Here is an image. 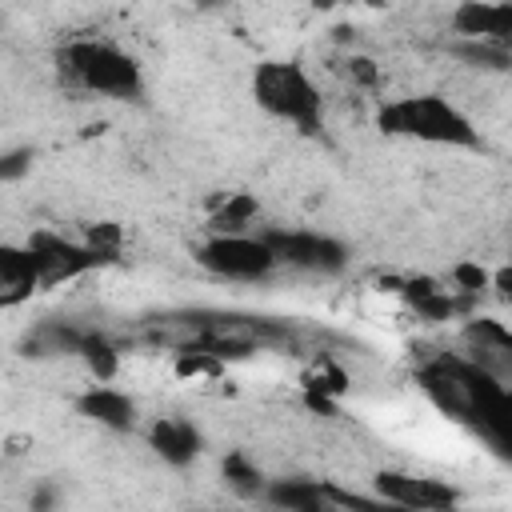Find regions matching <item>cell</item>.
I'll use <instances>...</instances> for the list:
<instances>
[{"mask_svg": "<svg viewBox=\"0 0 512 512\" xmlns=\"http://www.w3.org/2000/svg\"><path fill=\"white\" fill-rule=\"evenodd\" d=\"M376 124L388 136H404V140L432 144V148H480L476 120L456 100H448L440 92L392 96V100L380 104Z\"/></svg>", "mask_w": 512, "mask_h": 512, "instance_id": "obj_1", "label": "cell"}, {"mask_svg": "<svg viewBox=\"0 0 512 512\" xmlns=\"http://www.w3.org/2000/svg\"><path fill=\"white\" fill-rule=\"evenodd\" d=\"M56 60H60L64 84L76 92L104 96V100H136L144 92L140 64L112 40H92V36L68 40Z\"/></svg>", "mask_w": 512, "mask_h": 512, "instance_id": "obj_2", "label": "cell"}, {"mask_svg": "<svg viewBox=\"0 0 512 512\" xmlns=\"http://www.w3.org/2000/svg\"><path fill=\"white\" fill-rule=\"evenodd\" d=\"M252 96L268 116L292 124L304 136H316L324 128V92L316 88V80L296 60H264V64H256Z\"/></svg>", "mask_w": 512, "mask_h": 512, "instance_id": "obj_3", "label": "cell"}, {"mask_svg": "<svg viewBox=\"0 0 512 512\" xmlns=\"http://www.w3.org/2000/svg\"><path fill=\"white\" fill-rule=\"evenodd\" d=\"M196 264L216 280H236V284L268 280L280 268L260 232H212L196 248Z\"/></svg>", "mask_w": 512, "mask_h": 512, "instance_id": "obj_4", "label": "cell"}, {"mask_svg": "<svg viewBox=\"0 0 512 512\" xmlns=\"http://www.w3.org/2000/svg\"><path fill=\"white\" fill-rule=\"evenodd\" d=\"M276 256L280 268H300V272H340L348 264V248L312 228H268L260 232Z\"/></svg>", "mask_w": 512, "mask_h": 512, "instance_id": "obj_5", "label": "cell"}, {"mask_svg": "<svg viewBox=\"0 0 512 512\" xmlns=\"http://www.w3.org/2000/svg\"><path fill=\"white\" fill-rule=\"evenodd\" d=\"M372 488L392 508L440 512V508H456L460 504V492L448 480H432V476H416V472H396V468H380L372 476Z\"/></svg>", "mask_w": 512, "mask_h": 512, "instance_id": "obj_6", "label": "cell"}, {"mask_svg": "<svg viewBox=\"0 0 512 512\" xmlns=\"http://www.w3.org/2000/svg\"><path fill=\"white\" fill-rule=\"evenodd\" d=\"M28 248H32L36 268H40V288L76 280V276L92 272L96 264H104L84 240H64V236H52V232H36L28 240Z\"/></svg>", "mask_w": 512, "mask_h": 512, "instance_id": "obj_7", "label": "cell"}, {"mask_svg": "<svg viewBox=\"0 0 512 512\" xmlns=\"http://www.w3.org/2000/svg\"><path fill=\"white\" fill-rule=\"evenodd\" d=\"M464 360H472L476 368H484V372H492V376H508V368H512V332L500 324V320H492V316H476V320H468L464 324Z\"/></svg>", "mask_w": 512, "mask_h": 512, "instance_id": "obj_8", "label": "cell"}, {"mask_svg": "<svg viewBox=\"0 0 512 512\" xmlns=\"http://www.w3.org/2000/svg\"><path fill=\"white\" fill-rule=\"evenodd\" d=\"M452 32L460 40H512V4L508 0H460L452 12Z\"/></svg>", "mask_w": 512, "mask_h": 512, "instance_id": "obj_9", "label": "cell"}, {"mask_svg": "<svg viewBox=\"0 0 512 512\" xmlns=\"http://www.w3.org/2000/svg\"><path fill=\"white\" fill-rule=\"evenodd\" d=\"M40 292V268L28 244H0V308L24 304Z\"/></svg>", "mask_w": 512, "mask_h": 512, "instance_id": "obj_10", "label": "cell"}, {"mask_svg": "<svg viewBox=\"0 0 512 512\" xmlns=\"http://www.w3.org/2000/svg\"><path fill=\"white\" fill-rule=\"evenodd\" d=\"M76 408H80V416H88L112 432H128L136 424V400L112 384H92L88 392L76 396Z\"/></svg>", "mask_w": 512, "mask_h": 512, "instance_id": "obj_11", "label": "cell"}, {"mask_svg": "<svg viewBox=\"0 0 512 512\" xmlns=\"http://www.w3.org/2000/svg\"><path fill=\"white\" fill-rule=\"evenodd\" d=\"M148 444L160 452V460L184 468V464H192L196 452H200V432H196L188 420H180V416H160V420H152V428H148Z\"/></svg>", "mask_w": 512, "mask_h": 512, "instance_id": "obj_12", "label": "cell"}, {"mask_svg": "<svg viewBox=\"0 0 512 512\" xmlns=\"http://www.w3.org/2000/svg\"><path fill=\"white\" fill-rule=\"evenodd\" d=\"M260 496L268 504L292 508V512H320V508H328V488L320 480H268Z\"/></svg>", "mask_w": 512, "mask_h": 512, "instance_id": "obj_13", "label": "cell"}, {"mask_svg": "<svg viewBox=\"0 0 512 512\" xmlns=\"http://www.w3.org/2000/svg\"><path fill=\"white\" fill-rule=\"evenodd\" d=\"M260 216V200L252 192H224V200L212 208L208 228L212 232H248Z\"/></svg>", "mask_w": 512, "mask_h": 512, "instance_id": "obj_14", "label": "cell"}, {"mask_svg": "<svg viewBox=\"0 0 512 512\" xmlns=\"http://www.w3.org/2000/svg\"><path fill=\"white\" fill-rule=\"evenodd\" d=\"M76 356H84V364L96 372V380H112L120 372V352L108 340H100V336H84Z\"/></svg>", "mask_w": 512, "mask_h": 512, "instance_id": "obj_15", "label": "cell"}, {"mask_svg": "<svg viewBox=\"0 0 512 512\" xmlns=\"http://www.w3.org/2000/svg\"><path fill=\"white\" fill-rule=\"evenodd\" d=\"M224 484L228 488H236L240 496H260L264 492V476H260V468L248 460V456H240V452H232L228 460H224Z\"/></svg>", "mask_w": 512, "mask_h": 512, "instance_id": "obj_16", "label": "cell"}, {"mask_svg": "<svg viewBox=\"0 0 512 512\" xmlns=\"http://www.w3.org/2000/svg\"><path fill=\"white\" fill-rule=\"evenodd\" d=\"M448 280L456 284V292L480 296V292L488 288V268H484V264H456V268L448 272Z\"/></svg>", "mask_w": 512, "mask_h": 512, "instance_id": "obj_17", "label": "cell"}, {"mask_svg": "<svg viewBox=\"0 0 512 512\" xmlns=\"http://www.w3.org/2000/svg\"><path fill=\"white\" fill-rule=\"evenodd\" d=\"M344 76L356 84V88H376L380 84V64L376 60H368V56H348L344 60Z\"/></svg>", "mask_w": 512, "mask_h": 512, "instance_id": "obj_18", "label": "cell"}, {"mask_svg": "<svg viewBox=\"0 0 512 512\" xmlns=\"http://www.w3.org/2000/svg\"><path fill=\"white\" fill-rule=\"evenodd\" d=\"M32 168V148H12V152H0V180H20L24 172Z\"/></svg>", "mask_w": 512, "mask_h": 512, "instance_id": "obj_19", "label": "cell"}, {"mask_svg": "<svg viewBox=\"0 0 512 512\" xmlns=\"http://www.w3.org/2000/svg\"><path fill=\"white\" fill-rule=\"evenodd\" d=\"M312 4H316V8H344V4H348V8H352V4H372V8H376V4H384V0H312Z\"/></svg>", "mask_w": 512, "mask_h": 512, "instance_id": "obj_20", "label": "cell"}, {"mask_svg": "<svg viewBox=\"0 0 512 512\" xmlns=\"http://www.w3.org/2000/svg\"><path fill=\"white\" fill-rule=\"evenodd\" d=\"M204 4H224V0H204Z\"/></svg>", "mask_w": 512, "mask_h": 512, "instance_id": "obj_21", "label": "cell"}]
</instances>
